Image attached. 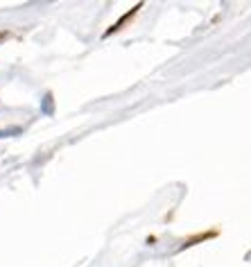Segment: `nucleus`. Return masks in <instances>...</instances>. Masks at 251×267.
<instances>
[{
	"mask_svg": "<svg viewBox=\"0 0 251 267\" xmlns=\"http://www.w3.org/2000/svg\"><path fill=\"white\" fill-rule=\"evenodd\" d=\"M138 7H140V5H138ZM138 7H136V9H138ZM136 9H129V11H127V14H125V16H123V18H120V20H118V23H116V25H114V27H111V30H107V36H109V34H111V32H118V30H120V27H123V23H125V20H129V18H131V16H133V14H136Z\"/></svg>",
	"mask_w": 251,
	"mask_h": 267,
	"instance_id": "obj_1",
	"label": "nucleus"
},
{
	"mask_svg": "<svg viewBox=\"0 0 251 267\" xmlns=\"http://www.w3.org/2000/svg\"><path fill=\"white\" fill-rule=\"evenodd\" d=\"M5 36H7V34H5V32H0V41H2V39H5Z\"/></svg>",
	"mask_w": 251,
	"mask_h": 267,
	"instance_id": "obj_2",
	"label": "nucleus"
}]
</instances>
